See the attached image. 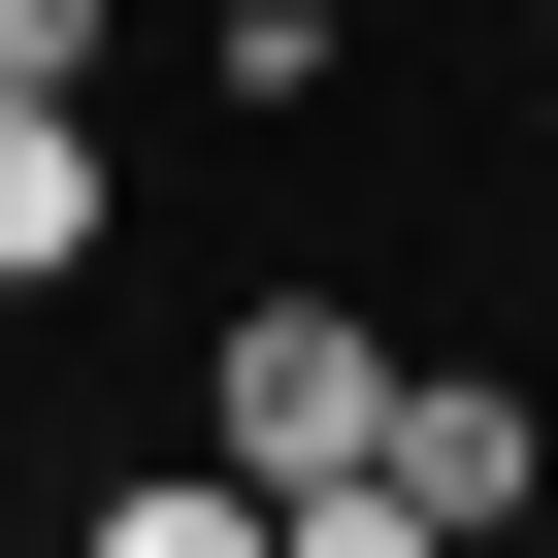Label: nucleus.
Returning <instances> with one entry per match:
<instances>
[{
    "mask_svg": "<svg viewBox=\"0 0 558 558\" xmlns=\"http://www.w3.org/2000/svg\"><path fill=\"white\" fill-rule=\"evenodd\" d=\"M362 427H395V329H362V296H230V460H263V525H296Z\"/></svg>",
    "mask_w": 558,
    "mask_h": 558,
    "instance_id": "obj_1",
    "label": "nucleus"
},
{
    "mask_svg": "<svg viewBox=\"0 0 558 558\" xmlns=\"http://www.w3.org/2000/svg\"><path fill=\"white\" fill-rule=\"evenodd\" d=\"M66 263H99V132H66V99H0V296H66Z\"/></svg>",
    "mask_w": 558,
    "mask_h": 558,
    "instance_id": "obj_2",
    "label": "nucleus"
},
{
    "mask_svg": "<svg viewBox=\"0 0 558 558\" xmlns=\"http://www.w3.org/2000/svg\"><path fill=\"white\" fill-rule=\"evenodd\" d=\"M66 66H99V0H0V99H66Z\"/></svg>",
    "mask_w": 558,
    "mask_h": 558,
    "instance_id": "obj_3",
    "label": "nucleus"
},
{
    "mask_svg": "<svg viewBox=\"0 0 558 558\" xmlns=\"http://www.w3.org/2000/svg\"><path fill=\"white\" fill-rule=\"evenodd\" d=\"M525 34H558V0H525Z\"/></svg>",
    "mask_w": 558,
    "mask_h": 558,
    "instance_id": "obj_4",
    "label": "nucleus"
}]
</instances>
